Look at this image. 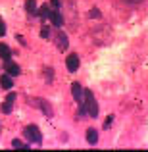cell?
I'll use <instances>...</instances> for the list:
<instances>
[{
  "label": "cell",
  "instance_id": "277c9868",
  "mask_svg": "<svg viewBox=\"0 0 148 152\" xmlns=\"http://www.w3.org/2000/svg\"><path fill=\"white\" fill-rule=\"evenodd\" d=\"M79 56L77 54H69L67 56V60H66V66H67V71H71V73H73V71H77L79 69Z\"/></svg>",
  "mask_w": 148,
  "mask_h": 152
},
{
  "label": "cell",
  "instance_id": "5bb4252c",
  "mask_svg": "<svg viewBox=\"0 0 148 152\" xmlns=\"http://www.w3.org/2000/svg\"><path fill=\"white\" fill-rule=\"evenodd\" d=\"M37 15H39L41 19H48V18H50V8H48V6H42L41 10H37Z\"/></svg>",
  "mask_w": 148,
  "mask_h": 152
},
{
  "label": "cell",
  "instance_id": "7c38bea8",
  "mask_svg": "<svg viewBox=\"0 0 148 152\" xmlns=\"http://www.w3.org/2000/svg\"><path fill=\"white\" fill-rule=\"evenodd\" d=\"M25 10L27 12H29V14H37V10H39V8H37V0H27V2H25Z\"/></svg>",
  "mask_w": 148,
  "mask_h": 152
},
{
  "label": "cell",
  "instance_id": "3957f363",
  "mask_svg": "<svg viewBox=\"0 0 148 152\" xmlns=\"http://www.w3.org/2000/svg\"><path fill=\"white\" fill-rule=\"evenodd\" d=\"M52 37H54V35H52ZM54 42H56V46H58L60 50H66L67 46H69V41H67V35L63 33V31L56 33V37H54Z\"/></svg>",
  "mask_w": 148,
  "mask_h": 152
},
{
  "label": "cell",
  "instance_id": "6da1fadb",
  "mask_svg": "<svg viewBox=\"0 0 148 152\" xmlns=\"http://www.w3.org/2000/svg\"><path fill=\"white\" fill-rule=\"evenodd\" d=\"M83 106L87 110V115H90V118H96L98 115V104L93 96V91L83 89Z\"/></svg>",
  "mask_w": 148,
  "mask_h": 152
},
{
  "label": "cell",
  "instance_id": "d6986e66",
  "mask_svg": "<svg viewBox=\"0 0 148 152\" xmlns=\"http://www.w3.org/2000/svg\"><path fill=\"white\" fill-rule=\"evenodd\" d=\"M112 119H114L112 115H110V118H106V121H104V129H108V127L112 125Z\"/></svg>",
  "mask_w": 148,
  "mask_h": 152
},
{
  "label": "cell",
  "instance_id": "44dd1931",
  "mask_svg": "<svg viewBox=\"0 0 148 152\" xmlns=\"http://www.w3.org/2000/svg\"><path fill=\"white\" fill-rule=\"evenodd\" d=\"M52 6H54V10H60V2L58 0H52Z\"/></svg>",
  "mask_w": 148,
  "mask_h": 152
},
{
  "label": "cell",
  "instance_id": "ffe728a7",
  "mask_svg": "<svg viewBox=\"0 0 148 152\" xmlns=\"http://www.w3.org/2000/svg\"><path fill=\"white\" fill-rule=\"evenodd\" d=\"M90 18H100V12L98 10H90Z\"/></svg>",
  "mask_w": 148,
  "mask_h": 152
},
{
  "label": "cell",
  "instance_id": "30bf717a",
  "mask_svg": "<svg viewBox=\"0 0 148 152\" xmlns=\"http://www.w3.org/2000/svg\"><path fill=\"white\" fill-rule=\"evenodd\" d=\"M12 85H14V81H12V75H2L0 77V87L2 89H12Z\"/></svg>",
  "mask_w": 148,
  "mask_h": 152
},
{
  "label": "cell",
  "instance_id": "52a82bcc",
  "mask_svg": "<svg viewBox=\"0 0 148 152\" xmlns=\"http://www.w3.org/2000/svg\"><path fill=\"white\" fill-rule=\"evenodd\" d=\"M50 21H52V25L54 27H62V23H63V18H62V14H60V10H54V12H50Z\"/></svg>",
  "mask_w": 148,
  "mask_h": 152
},
{
  "label": "cell",
  "instance_id": "5b68a950",
  "mask_svg": "<svg viewBox=\"0 0 148 152\" xmlns=\"http://www.w3.org/2000/svg\"><path fill=\"white\" fill-rule=\"evenodd\" d=\"M14 102H15V93H10V94L6 96V102H4V106H2V112H4V114H12Z\"/></svg>",
  "mask_w": 148,
  "mask_h": 152
},
{
  "label": "cell",
  "instance_id": "7a4b0ae2",
  "mask_svg": "<svg viewBox=\"0 0 148 152\" xmlns=\"http://www.w3.org/2000/svg\"><path fill=\"white\" fill-rule=\"evenodd\" d=\"M23 135H25L27 141L35 142V145H42V135H41V131H39L37 125H27L25 129H23Z\"/></svg>",
  "mask_w": 148,
  "mask_h": 152
},
{
  "label": "cell",
  "instance_id": "8fae6325",
  "mask_svg": "<svg viewBox=\"0 0 148 152\" xmlns=\"http://www.w3.org/2000/svg\"><path fill=\"white\" fill-rule=\"evenodd\" d=\"M87 142H89V145H93V146L98 142V133L94 129H89V131H87Z\"/></svg>",
  "mask_w": 148,
  "mask_h": 152
},
{
  "label": "cell",
  "instance_id": "4fadbf2b",
  "mask_svg": "<svg viewBox=\"0 0 148 152\" xmlns=\"http://www.w3.org/2000/svg\"><path fill=\"white\" fill-rule=\"evenodd\" d=\"M12 146H14V148H17V150H29V148H31L29 145H25V142H21L19 139H14V141H12Z\"/></svg>",
  "mask_w": 148,
  "mask_h": 152
},
{
  "label": "cell",
  "instance_id": "2e32d148",
  "mask_svg": "<svg viewBox=\"0 0 148 152\" xmlns=\"http://www.w3.org/2000/svg\"><path fill=\"white\" fill-rule=\"evenodd\" d=\"M41 37H42V39H52L50 27H42V29H41Z\"/></svg>",
  "mask_w": 148,
  "mask_h": 152
},
{
  "label": "cell",
  "instance_id": "8992f818",
  "mask_svg": "<svg viewBox=\"0 0 148 152\" xmlns=\"http://www.w3.org/2000/svg\"><path fill=\"white\" fill-rule=\"evenodd\" d=\"M71 93H73V98L77 100V104H83V87L79 83H73L71 85Z\"/></svg>",
  "mask_w": 148,
  "mask_h": 152
},
{
  "label": "cell",
  "instance_id": "9c48e42d",
  "mask_svg": "<svg viewBox=\"0 0 148 152\" xmlns=\"http://www.w3.org/2000/svg\"><path fill=\"white\" fill-rule=\"evenodd\" d=\"M0 58L4 60V62H8V60L12 58V50L8 45H0Z\"/></svg>",
  "mask_w": 148,
  "mask_h": 152
},
{
  "label": "cell",
  "instance_id": "ba28073f",
  "mask_svg": "<svg viewBox=\"0 0 148 152\" xmlns=\"http://www.w3.org/2000/svg\"><path fill=\"white\" fill-rule=\"evenodd\" d=\"M6 71H8V75H12V77H15V75H19V66L17 64H14V62H10V60H8L6 62Z\"/></svg>",
  "mask_w": 148,
  "mask_h": 152
},
{
  "label": "cell",
  "instance_id": "e0dca14e",
  "mask_svg": "<svg viewBox=\"0 0 148 152\" xmlns=\"http://www.w3.org/2000/svg\"><path fill=\"white\" fill-rule=\"evenodd\" d=\"M2 35H6V23H4V19L0 18V37Z\"/></svg>",
  "mask_w": 148,
  "mask_h": 152
},
{
  "label": "cell",
  "instance_id": "9a60e30c",
  "mask_svg": "<svg viewBox=\"0 0 148 152\" xmlns=\"http://www.w3.org/2000/svg\"><path fill=\"white\" fill-rule=\"evenodd\" d=\"M37 104L42 108V110H44V114H46V115H52V108H50V104H48V102H44V100H39Z\"/></svg>",
  "mask_w": 148,
  "mask_h": 152
},
{
  "label": "cell",
  "instance_id": "ac0fdd59",
  "mask_svg": "<svg viewBox=\"0 0 148 152\" xmlns=\"http://www.w3.org/2000/svg\"><path fill=\"white\" fill-rule=\"evenodd\" d=\"M125 4H131V6H137V4H141L142 0H123Z\"/></svg>",
  "mask_w": 148,
  "mask_h": 152
}]
</instances>
